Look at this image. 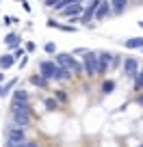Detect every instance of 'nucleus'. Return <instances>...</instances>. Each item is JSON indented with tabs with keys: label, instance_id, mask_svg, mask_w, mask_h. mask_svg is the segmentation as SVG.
Segmentation results:
<instances>
[{
	"label": "nucleus",
	"instance_id": "nucleus-8",
	"mask_svg": "<svg viewBox=\"0 0 143 147\" xmlns=\"http://www.w3.org/2000/svg\"><path fill=\"white\" fill-rule=\"evenodd\" d=\"M111 13H113L111 2H108V0H102L100 5H98V9H96V15H93V20H104V18H108Z\"/></svg>",
	"mask_w": 143,
	"mask_h": 147
},
{
	"label": "nucleus",
	"instance_id": "nucleus-6",
	"mask_svg": "<svg viewBox=\"0 0 143 147\" xmlns=\"http://www.w3.org/2000/svg\"><path fill=\"white\" fill-rule=\"evenodd\" d=\"M83 11H85V7H83V2H76L74 7L69 5V7H65L63 11H61V13L65 15V18L67 20H72V22H76V20L80 18V15H83Z\"/></svg>",
	"mask_w": 143,
	"mask_h": 147
},
{
	"label": "nucleus",
	"instance_id": "nucleus-1",
	"mask_svg": "<svg viewBox=\"0 0 143 147\" xmlns=\"http://www.w3.org/2000/svg\"><path fill=\"white\" fill-rule=\"evenodd\" d=\"M7 136V147H22L24 141H26V134H24V128L22 125H9L5 132Z\"/></svg>",
	"mask_w": 143,
	"mask_h": 147
},
{
	"label": "nucleus",
	"instance_id": "nucleus-2",
	"mask_svg": "<svg viewBox=\"0 0 143 147\" xmlns=\"http://www.w3.org/2000/svg\"><path fill=\"white\" fill-rule=\"evenodd\" d=\"M83 69H85V76H89V78H93L98 74V52L87 50L83 54Z\"/></svg>",
	"mask_w": 143,
	"mask_h": 147
},
{
	"label": "nucleus",
	"instance_id": "nucleus-13",
	"mask_svg": "<svg viewBox=\"0 0 143 147\" xmlns=\"http://www.w3.org/2000/svg\"><path fill=\"white\" fill-rule=\"evenodd\" d=\"M128 7V0H111V9L113 13H124Z\"/></svg>",
	"mask_w": 143,
	"mask_h": 147
},
{
	"label": "nucleus",
	"instance_id": "nucleus-31",
	"mask_svg": "<svg viewBox=\"0 0 143 147\" xmlns=\"http://www.w3.org/2000/svg\"><path fill=\"white\" fill-rule=\"evenodd\" d=\"M141 50H143V48H141Z\"/></svg>",
	"mask_w": 143,
	"mask_h": 147
},
{
	"label": "nucleus",
	"instance_id": "nucleus-27",
	"mask_svg": "<svg viewBox=\"0 0 143 147\" xmlns=\"http://www.w3.org/2000/svg\"><path fill=\"white\" fill-rule=\"evenodd\" d=\"M85 52H87V50H85V48H78V50H74V54H80V56H83Z\"/></svg>",
	"mask_w": 143,
	"mask_h": 147
},
{
	"label": "nucleus",
	"instance_id": "nucleus-23",
	"mask_svg": "<svg viewBox=\"0 0 143 147\" xmlns=\"http://www.w3.org/2000/svg\"><path fill=\"white\" fill-rule=\"evenodd\" d=\"M24 48H26V52H35V43H33V41H28Z\"/></svg>",
	"mask_w": 143,
	"mask_h": 147
},
{
	"label": "nucleus",
	"instance_id": "nucleus-16",
	"mask_svg": "<svg viewBox=\"0 0 143 147\" xmlns=\"http://www.w3.org/2000/svg\"><path fill=\"white\" fill-rule=\"evenodd\" d=\"M76 2H83V0H59V2L54 5V9H56V11H63L65 7H69V5H76Z\"/></svg>",
	"mask_w": 143,
	"mask_h": 147
},
{
	"label": "nucleus",
	"instance_id": "nucleus-24",
	"mask_svg": "<svg viewBox=\"0 0 143 147\" xmlns=\"http://www.w3.org/2000/svg\"><path fill=\"white\" fill-rule=\"evenodd\" d=\"M56 97H59L61 102H65V100H67V95H65V91H56Z\"/></svg>",
	"mask_w": 143,
	"mask_h": 147
},
{
	"label": "nucleus",
	"instance_id": "nucleus-4",
	"mask_svg": "<svg viewBox=\"0 0 143 147\" xmlns=\"http://www.w3.org/2000/svg\"><path fill=\"white\" fill-rule=\"evenodd\" d=\"M139 67H141V65H139V61L134 59V56H124V76L126 78H134Z\"/></svg>",
	"mask_w": 143,
	"mask_h": 147
},
{
	"label": "nucleus",
	"instance_id": "nucleus-14",
	"mask_svg": "<svg viewBox=\"0 0 143 147\" xmlns=\"http://www.w3.org/2000/svg\"><path fill=\"white\" fill-rule=\"evenodd\" d=\"M5 43H7L9 48H13V50H15V48L20 46V35H15V32H9V35L5 37Z\"/></svg>",
	"mask_w": 143,
	"mask_h": 147
},
{
	"label": "nucleus",
	"instance_id": "nucleus-11",
	"mask_svg": "<svg viewBox=\"0 0 143 147\" xmlns=\"http://www.w3.org/2000/svg\"><path fill=\"white\" fill-rule=\"evenodd\" d=\"M46 26H48V28H59V30H63V32H76L74 26H65V24H59L56 20H48Z\"/></svg>",
	"mask_w": 143,
	"mask_h": 147
},
{
	"label": "nucleus",
	"instance_id": "nucleus-5",
	"mask_svg": "<svg viewBox=\"0 0 143 147\" xmlns=\"http://www.w3.org/2000/svg\"><path fill=\"white\" fill-rule=\"evenodd\" d=\"M111 61H113V54H108V52H100L98 54V74L100 76H104L111 69Z\"/></svg>",
	"mask_w": 143,
	"mask_h": 147
},
{
	"label": "nucleus",
	"instance_id": "nucleus-15",
	"mask_svg": "<svg viewBox=\"0 0 143 147\" xmlns=\"http://www.w3.org/2000/svg\"><path fill=\"white\" fill-rule=\"evenodd\" d=\"M143 89V67H139L137 76H134V91H141Z\"/></svg>",
	"mask_w": 143,
	"mask_h": 147
},
{
	"label": "nucleus",
	"instance_id": "nucleus-19",
	"mask_svg": "<svg viewBox=\"0 0 143 147\" xmlns=\"http://www.w3.org/2000/svg\"><path fill=\"white\" fill-rule=\"evenodd\" d=\"M13 100H28V91H24V89L13 91Z\"/></svg>",
	"mask_w": 143,
	"mask_h": 147
},
{
	"label": "nucleus",
	"instance_id": "nucleus-12",
	"mask_svg": "<svg viewBox=\"0 0 143 147\" xmlns=\"http://www.w3.org/2000/svg\"><path fill=\"white\" fill-rule=\"evenodd\" d=\"M28 80H30V84H35V87H39V89H46L48 87V78H43L41 74H39V76H37V74H33Z\"/></svg>",
	"mask_w": 143,
	"mask_h": 147
},
{
	"label": "nucleus",
	"instance_id": "nucleus-10",
	"mask_svg": "<svg viewBox=\"0 0 143 147\" xmlns=\"http://www.w3.org/2000/svg\"><path fill=\"white\" fill-rule=\"evenodd\" d=\"M124 46L128 48V50H141L143 48V37H132V39L124 41Z\"/></svg>",
	"mask_w": 143,
	"mask_h": 147
},
{
	"label": "nucleus",
	"instance_id": "nucleus-22",
	"mask_svg": "<svg viewBox=\"0 0 143 147\" xmlns=\"http://www.w3.org/2000/svg\"><path fill=\"white\" fill-rule=\"evenodd\" d=\"M56 106H59V104H56L52 97H48V100H46V108H48V110H56Z\"/></svg>",
	"mask_w": 143,
	"mask_h": 147
},
{
	"label": "nucleus",
	"instance_id": "nucleus-18",
	"mask_svg": "<svg viewBox=\"0 0 143 147\" xmlns=\"http://www.w3.org/2000/svg\"><path fill=\"white\" fill-rule=\"evenodd\" d=\"M113 91H115V80H106L102 84V93H113Z\"/></svg>",
	"mask_w": 143,
	"mask_h": 147
},
{
	"label": "nucleus",
	"instance_id": "nucleus-26",
	"mask_svg": "<svg viewBox=\"0 0 143 147\" xmlns=\"http://www.w3.org/2000/svg\"><path fill=\"white\" fill-rule=\"evenodd\" d=\"M26 63H28V56L24 54V56H22V61H20V69H22V67H26Z\"/></svg>",
	"mask_w": 143,
	"mask_h": 147
},
{
	"label": "nucleus",
	"instance_id": "nucleus-25",
	"mask_svg": "<svg viewBox=\"0 0 143 147\" xmlns=\"http://www.w3.org/2000/svg\"><path fill=\"white\" fill-rule=\"evenodd\" d=\"M56 2H59V0H43V5H46V7H52V9H54Z\"/></svg>",
	"mask_w": 143,
	"mask_h": 147
},
{
	"label": "nucleus",
	"instance_id": "nucleus-28",
	"mask_svg": "<svg viewBox=\"0 0 143 147\" xmlns=\"http://www.w3.org/2000/svg\"><path fill=\"white\" fill-rule=\"evenodd\" d=\"M0 82H5V76H2V71H0Z\"/></svg>",
	"mask_w": 143,
	"mask_h": 147
},
{
	"label": "nucleus",
	"instance_id": "nucleus-20",
	"mask_svg": "<svg viewBox=\"0 0 143 147\" xmlns=\"http://www.w3.org/2000/svg\"><path fill=\"white\" fill-rule=\"evenodd\" d=\"M24 54H26V48H20V46H18V48H15V52H13V56H15V61H20V59H22V56H24Z\"/></svg>",
	"mask_w": 143,
	"mask_h": 147
},
{
	"label": "nucleus",
	"instance_id": "nucleus-30",
	"mask_svg": "<svg viewBox=\"0 0 143 147\" xmlns=\"http://www.w3.org/2000/svg\"><path fill=\"white\" fill-rule=\"evenodd\" d=\"M139 26H141V28H143V20H141V22H139Z\"/></svg>",
	"mask_w": 143,
	"mask_h": 147
},
{
	"label": "nucleus",
	"instance_id": "nucleus-29",
	"mask_svg": "<svg viewBox=\"0 0 143 147\" xmlns=\"http://www.w3.org/2000/svg\"><path fill=\"white\" fill-rule=\"evenodd\" d=\"M0 97H2V84H0Z\"/></svg>",
	"mask_w": 143,
	"mask_h": 147
},
{
	"label": "nucleus",
	"instance_id": "nucleus-7",
	"mask_svg": "<svg viewBox=\"0 0 143 147\" xmlns=\"http://www.w3.org/2000/svg\"><path fill=\"white\" fill-rule=\"evenodd\" d=\"M11 121H13L15 125L26 128V125L30 123V113H24V110H11Z\"/></svg>",
	"mask_w": 143,
	"mask_h": 147
},
{
	"label": "nucleus",
	"instance_id": "nucleus-3",
	"mask_svg": "<svg viewBox=\"0 0 143 147\" xmlns=\"http://www.w3.org/2000/svg\"><path fill=\"white\" fill-rule=\"evenodd\" d=\"M56 69H59L56 61H41V63H39V74H41L43 78H48V80L56 78Z\"/></svg>",
	"mask_w": 143,
	"mask_h": 147
},
{
	"label": "nucleus",
	"instance_id": "nucleus-17",
	"mask_svg": "<svg viewBox=\"0 0 143 147\" xmlns=\"http://www.w3.org/2000/svg\"><path fill=\"white\" fill-rule=\"evenodd\" d=\"M15 84H18V80H15V78H13V80H9V82H2V97L9 95V91L15 87Z\"/></svg>",
	"mask_w": 143,
	"mask_h": 147
},
{
	"label": "nucleus",
	"instance_id": "nucleus-21",
	"mask_svg": "<svg viewBox=\"0 0 143 147\" xmlns=\"http://www.w3.org/2000/svg\"><path fill=\"white\" fill-rule=\"evenodd\" d=\"M43 50H46L48 54H54V52H56V46H54V43H52V41H48L46 46H43Z\"/></svg>",
	"mask_w": 143,
	"mask_h": 147
},
{
	"label": "nucleus",
	"instance_id": "nucleus-9",
	"mask_svg": "<svg viewBox=\"0 0 143 147\" xmlns=\"http://www.w3.org/2000/svg\"><path fill=\"white\" fill-rule=\"evenodd\" d=\"M13 65H15V56L13 54H2V56H0V69H2V71L11 69Z\"/></svg>",
	"mask_w": 143,
	"mask_h": 147
}]
</instances>
